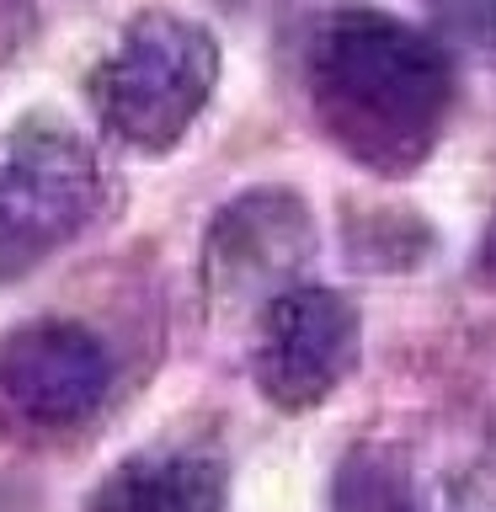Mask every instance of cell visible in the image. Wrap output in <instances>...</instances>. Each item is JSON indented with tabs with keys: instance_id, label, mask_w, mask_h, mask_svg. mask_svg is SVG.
<instances>
[{
	"instance_id": "8",
	"label": "cell",
	"mask_w": 496,
	"mask_h": 512,
	"mask_svg": "<svg viewBox=\"0 0 496 512\" xmlns=\"http://www.w3.org/2000/svg\"><path fill=\"white\" fill-rule=\"evenodd\" d=\"M480 256H486V262L496 267V219H491V230H486V246H480Z\"/></svg>"
},
{
	"instance_id": "7",
	"label": "cell",
	"mask_w": 496,
	"mask_h": 512,
	"mask_svg": "<svg viewBox=\"0 0 496 512\" xmlns=\"http://www.w3.org/2000/svg\"><path fill=\"white\" fill-rule=\"evenodd\" d=\"M224 470L203 454H134L80 512H224Z\"/></svg>"
},
{
	"instance_id": "4",
	"label": "cell",
	"mask_w": 496,
	"mask_h": 512,
	"mask_svg": "<svg viewBox=\"0 0 496 512\" xmlns=\"http://www.w3.org/2000/svg\"><path fill=\"white\" fill-rule=\"evenodd\" d=\"M358 363V310L336 288H283L262 304L256 384L267 400L304 411L326 400Z\"/></svg>"
},
{
	"instance_id": "1",
	"label": "cell",
	"mask_w": 496,
	"mask_h": 512,
	"mask_svg": "<svg viewBox=\"0 0 496 512\" xmlns=\"http://www.w3.org/2000/svg\"><path fill=\"white\" fill-rule=\"evenodd\" d=\"M315 107L358 160L400 171L432 150L454 91V70L438 43L384 11H336L310 59Z\"/></svg>"
},
{
	"instance_id": "2",
	"label": "cell",
	"mask_w": 496,
	"mask_h": 512,
	"mask_svg": "<svg viewBox=\"0 0 496 512\" xmlns=\"http://www.w3.org/2000/svg\"><path fill=\"white\" fill-rule=\"evenodd\" d=\"M219 80L214 32L176 11H144L128 22L118 48L96 64L91 96L102 123L134 150H171L208 107Z\"/></svg>"
},
{
	"instance_id": "5",
	"label": "cell",
	"mask_w": 496,
	"mask_h": 512,
	"mask_svg": "<svg viewBox=\"0 0 496 512\" xmlns=\"http://www.w3.org/2000/svg\"><path fill=\"white\" fill-rule=\"evenodd\" d=\"M112 358L75 320H32L0 342V416L27 427H75L107 400Z\"/></svg>"
},
{
	"instance_id": "6",
	"label": "cell",
	"mask_w": 496,
	"mask_h": 512,
	"mask_svg": "<svg viewBox=\"0 0 496 512\" xmlns=\"http://www.w3.org/2000/svg\"><path fill=\"white\" fill-rule=\"evenodd\" d=\"M310 251V224L294 192H246L230 203L208 235V283L214 294H251L294 272Z\"/></svg>"
},
{
	"instance_id": "3",
	"label": "cell",
	"mask_w": 496,
	"mask_h": 512,
	"mask_svg": "<svg viewBox=\"0 0 496 512\" xmlns=\"http://www.w3.org/2000/svg\"><path fill=\"white\" fill-rule=\"evenodd\" d=\"M102 182L86 144L54 128L0 139V278L38 267L96 214Z\"/></svg>"
}]
</instances>
